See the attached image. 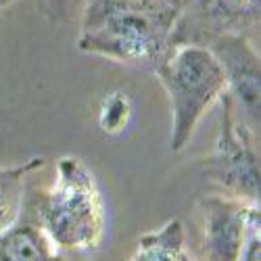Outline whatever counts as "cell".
<instances>
[{
  "mask_svg": "<svg viewBox=\"0 0 261 261\" xmlns=\"http://www.w3.org/2000/svg\"><path fill=\"white\" fill-rule=\"evenodd\" d=\"M0 261H59L38 226L15 224L0 234Z\"/></svg>",
  "mask_w": 261,
  "mask_h": 261,
  "instance_id": "obj_8",
  "label": "cell"
},
{
  "mask_svg": "<svg viewBox=\"0 0 261 261\" xmlns=\"http://www.w3.org/2000/svg\"><path fill=\"white\" fill-rule=\"evenodd\" d=\"M222 119L213 153L207 159V176L220 186L228 199L259 205V153L257 132L236 113L228 92L222 94Z\"/></svg>",
  "mask_w": 261,
  "mask_h": 261,
  "instance_id": "obj_4",
  "label": "cell"
},
{
  "mask_svg": "<svg viewBox=\"0 0 261 261\" xmlns=\"http://www.w3.org/2000/svg\"><path fill=\"white\" fill-rule=\"evenodd\" d=\"M38 167H44L42 157L28 159L13 167H0V234L19 222L21 209H23L25 178Z\"/></svg>",
  "mask_w": 261,
  "mask_h": 261,
  "instance_id": "obj_9",
  "label": "cell"
},
{
  "mask_svg": "<svg viewBox=\"0 0 261 261\" xmlns=\"http://www.w3.org/2000/svg\"><path fill=\"white\" fill-rule=\"evenodd\" d=\"M59 261H63V259H61V257H59Z\"/></svg>",
  "mask_w": 261,
  "mask_h": 261,
  "instance_id": "obj_16",
  "label": "cell"
},
{
  "mask_svg": "<svg viewBox=\"0 0 261 261\" xmlns=\"http://www.w3.org/2000/svg\"><path fill=\"white\" fill-rule=\"evenodd\" d=\"M180 17L165 0H84L77 48L119 63L159 61Z\"/></svg>",
  "mask_w": 261,
  "mask_h": 261,
  "instance_id": "obj_1",
  "label": "cell"
},
{
  "mask_svg": "<svg viewBox=\"0 0 261 261\" xmlns=\"http://www.w3.org/2000/svg\"><path fill=\"white\" fill-rule=\"evenodd\" d=\"M199 209L203 215L199 261H238L249 224L259 215V205L228 197H207L199 203Z\"/></svg>",
  "mask_w": 261,
  "mask_h": 261,
  "instance_id": "obj_6",
  "label": "cell"
},
{
  "mask_svg": "<svg viewBox=\"0 0 261 261\" xmlns=\"http://www.w3.org/2000/svg\"><path fill=\"white\" fill-rule=\"evenodd\" d=\"M38 228L63 251H94L105 230V209L94 173L80 157L57 163V178L38 203Z\"/></svg>",
  "mask_w": 261,
  "mask_h": 261,
  "instance_id": "obj_2",
  "label": "cell"
},
{
  "mask_svg": "<svg viewBox=\"0 0 261 261\" xmlns=\"http://www.w3.org/2000/svg\"><path fill=\"white\" fill-rule=\"evenodd\" d=\"M259 7L261 0H201V15L205 21L201 36H209V34L245 36V30L259 28Z\"/></svg>",
  "mask_w": 261,
  "mask_h": 261,
  "instance_id": "obj_7",
  "label": "cell"
},
{
  "mask_svg": "<svg viewBox=\"0 0 261 261\" xmlns=\"http://www.w3.org/2000/svg\"><path fill=\"white\" fill-rule=\"evenodd\" d=\"M180 261H192V259H190V255H186V253H184V255L180 257Z\"/></svg>",
  "mask_w": 261,
  "mask_h": 261,
  "instance_id": "obj_15",
  "label": "cell"
},
{
  "mask_svg": "<svg viewBox=\"0 0 261 261\" xmlns=\"http://www.w3.org/2000/svg\"><path fill=\"white\" fill-rule=\"evenodd\" d=\"M157 77L171 105L169 146L180 153L207 109L228 90L226 75L213 53L197 42H169L157 63Z\"/></svg>",
  "mask_w": 261,
  "mask_h": 261,
  "instance_id": "obj_3",
  "label": "cell"
},
{
  "mask_svg": "<svg viewBox=\"0 0 261 261\" xmlns=\"http://www.w3.org/2000/svg\"><path fill=\"white\" fill-rule=\"evenodd\" d=\"M80 0H42V9L53 23H63Z\"/></svg>",
  "mask_w": 261,
  "mask_h": 261,
  "instance_id": "obj_12",
  "label": "cell"
},
{
  "mask_svg": "<svg viewBox=\"0 0 261 261\" xmlns=\"http://www.w3.org/2000/svg\"><path fill=\"white\" fill-rule=\"evenodd\" d=\"M13 3H17V0H0V13H3L7 7H11Z\"/></svg>",
  "mask_w": 261,
  "mask_h": 261,
  "instance_id": "obj_14",
  "label": "cell"
},
{
  "mask_svg": "<svg viewBox=\"0 0 261 261\" xmlns=\"http://www.w3.org/2000/svg\"><path fill=\"white\" fill-rule=\"evenodd\" d=\"M167 5H171V7H176L178 11H182L184 13V9H186V5H188V0H165Z\"/></svg>",
  "mask_w": 261,
  "mask_h": 261,
  "instance_id": "obj_13",
  "label": "cell"
},
{
  "mask_svg": "<svg viewBox=\"0 0 261 261\" xmlns=\"http://www.w3.org/2000/svg\"><path fill=\"white\" fill-rule=\"evenodd\" d=\"M186 232L180 220H167L161 228L140 236L138 249L129 261H180Z\"/></svg>",
  "mask_w": 261,
  "mask_h": 261,
  "instance_id": "obj_10",
  "label": "cell"
},
{
  "mask_svg": "<svg viewBox=\"0 0 261 261\" xmlns=\"http://www.w3.org/2000/svg\"><path fill=\"white\" fill-rule=\"evenodd\" d=\"M207 46L226 75L228 94L253 132L259 134V55L249 38L236 34H209L194 40Z\"/></svg>",
  "mask_w": 261,
  "mask_h": 261,
  "instance_id": "obj_5",
  "label": "cell"
},
{
  "mask_svg": "<svg viewBox=\"0 0 261 261\" xmlns=\"http://www.w3.org/2000/svg\"><path fill=\"white\" fill-rule=\"evenodd\" d=\"M132 115V102L121 92H115L105 98L100 109V127L109 134H115L127 125V119Z\"/></svg>",
  "mask_w": 261,
  "mask_h": 261,
  "instance_id": "obj_11",
  "label": "cell"
}]
</instances>
